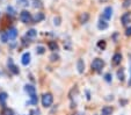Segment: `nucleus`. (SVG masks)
Wrapping results in <instances>:
<instances>
[{
    "instance_id": "nucleus-1",
    "label": "nucleus",
    "mask_w": 131,
    "mask_h": 115,
    "mask_svg": "<svg viewBox=\"0 0 131 115\" xmlns=\"http://www.w3.org/2000/svg\"><path fill=\"white\" fill-rule=\"evenodd\" d=\"M52 102H53V97H52L51 93H45V94L42 95V105H43V107H45V108L50 107V106L52 105Z\"/></svg>"
},
{
    "instance_id": "nucleus-2",
    "label": "nucleus",
    "mask_w": 131,
    "mask_h": 115,
    "mask_svg": "<svg viewBox=\"0 0 131 115\" xmlns=\"http://www.w3.org/2000/svg\"><path fill=\"white\" fill-rule=\"evenodd\" d=\"M20 20L22 21L23 23H30L32 21V16L28 11H22L20 13Z\"/></svg>"
},
{
    "instance_id": "nucleus-3",
    "label": "nucleus",
    "mask_w": 131,
    "mask_h": 115,
    "mask_svg": "<svg viewBox=\"0 0 131 115\" xmlns=\"http://www.w3.org/2000/svg\"><path fill=\"white\" fill-rule=\"evenodd\" d=\"M103 66H104V62L101 58H95V59L92 62V69L95 71H100Z\"/></svg>"
},
{
    "instance_id": "nucleus-4",
    "label": "nucleus",
    "mask_w": 131,
    "mask_h": 115,
    "mask_svg": "<svg viewBox=\"0 0 131 115\" xmlns=\"http://www.w3.org/2000/svg\"><path fill=\"white\" fill-rule=\"evenodd\" d=\"M111 15H113V8H111L110 6H108V7H106L103 9L102 18H103L104 20H109V19H111Z\"/></svg>"
},
{
    "instance_id": "nucleus-5",
    "label": "nucleus",
    "mask_w": 131,
    "mask_h": 115,
    "mask_svg": "<svg viewBox=\"0 0 131 115\" xmlns=\"http://www.w3.org/2000/svg\"><path fill=\"white\" fill-rule=\"evenodd\" d=\"M121 62H122V55L119 53H116L111 58V64L114 66H117V65L121 64Z\"/></svg>"
},
{
    "instance_id": "nucleus-6",
    "label": "nucleus",
    "mask_w": 131,
    "mask_h": 115,
    "mask_svg": "<svg viewBox=\"0 0 131 115\" xmlns=\"http://www.w3.org/2000/svg\"><path fill=\"white\" fill-rule=\"evenodd\" d=\"M130 20H131V14L129 12L124 13V14L121 16V22H122V25H123V26L128 25V23L130 22Z\"/></svg>"
},
{
    "instance_id": "nucleus-7",
    "label": "nucleus",
    "mask_w": 131,
    "mask_h": 115,
    "mask_svg": "<svg viewBox=\"0 0 131 115\" xmlns=\"http://www.w3.org/2000/svg\"><path fill=\"white\" fill-rule=\"evenodd\" d=\"M7 36H8V40H15L17 36L16 28H10V29L7 32Z\"/></svg>"
},
{
    "instance_id": "nucleus-8",
    "label": "nucleus",
    "mask_w": 131,
    "mask_h": 115,
    "mask_svg": "<svg viewBox=\"0 0 131 115\" xmlns=\"http://www.w3.org/2000/svg\"><path fill=\"white\" fill-rule=\"evenodd\" d=\"M8 68H9V70L12 71L14 75H17V73H19V69H17L16 66L14 65V63H13V59H12V58H9V59H8Z\"/></svg>"
},
{
    "instance_id": "nucleus-9",
    "label": "nucleus",
    "mask_w": 131,
    "mask_h": 115,
    "mask_svg": "<svg viewBox=\"0 0 131 115\" xmlns=\"http://www.w3.org/2000/svg\"><path fill=\"white\" fill-rule=\"evenodd\" d=\"M25 91L30 95V97L36 94V88H35L32 85H26L25 86Z\"/></svg>"
},
{
    "instance_id": "nucleus-10",
    "label": "nucleus",
    "mask_w": 131,
    "mask_h": 115,
    "mask_svg": "<svg viewBox=\"0 0 131 115\" xmlns=\"http://www.w3.org/2000/svg\"><path fill=\"white\" fill-rule=\"evenodd\" d=\"M21 63L23 65H28L30 63V54L29 53H25L22 55V58H21Z\"/></svg>"
},
{
    "instance_id": "nucleus-11",
    "label": "nucleus",
    "mask_w": 131,
    "mask_h": 115,
    "mask_svg": "<svg viewBox=\"0 0 131 115\" xmlns=\"http://www.w3.org/2000/svg\"><path fill=\"white\" fill-rule=\"evenodd\" d=\"M89 20V14L88 13H81V14L79 15V22L80 23H86L87 21Z\"/></svg>"
},
{
    "instance_id": "nucleus-12",
    "label": "nucleus",
    "mask_w": 131,
    "mask_h": 115,
    "mask_svg": "<svg viewBox=\"0 0 131 115\" xmlns=\"http://www.w3.org/2000/svg\"><path fill=\"white\" fill-rule=\"evenodd\" d=\"M77 69H78V72H79V73H84V71H85V63H84V60H82V59H78Z\"/></svg>"
},
{
    "instance_id": "nucleus-13",
    "label": "nucleus",
    "mask_w": 131,
    "mask_h": 115,
    "mask_svg": "<svg viewBox=\"0 0 131 115\" xmlns=\"http://www.w3.org/2000/svg\"><path fill=\"white\" fill-rule=\"evenodd\" d=\"M97 28H99L100 30H103V29H107L108 28V22H107L106 20H100L99 23H97Z\"/></svg>"
},
{
    "instance_id": "nucleus-14",
    "label": "nucleus",
    "mask_w": 131,
    "mask_h": 115,
    "mask_svg": "<svg viewBox=\"0 0 131 115\" xmlns=\"http://www.w3.org/2000/svg\"><path fill=\"white\" fill-rule=\"evenodd\" d=\"M26 36H27L28 38H35L37 36V30H35V29H29L27 32V34H26Z\"/></svg>"
},
{
    "instance_id": "nucleus-15",
    "label": "nucleus",
    "mask_w": 131,
    "mask_h": 115,
    "mask_svg": "<svg viewBox=\"0 0 131 115\" xmlns=\"http://www.w3.org/2000/svg\"><path fill=\"white\" fill-rule=\"evenodd\" d=\"M113 114V108L110 106H104L102 108V115H111Z\"/></svg>"
},
{
    "instance_id": "nucleus-16",
    "label": "nucleus",
    "mask_w": 131,
    "mask_h": 115,
    "mask_svg": "<svg viewBox=\"0 0 131 115\" xmlns=\"http://www.w3.org/2000/svg\"><path fill=\"white\" fill-rule=\"evenodd\" d=\"M48 47H49V49L50 50H52V51L58 50V44L54 42V41H50V42L48 43Z\"/></svg>"
},
{
    "instance_id": "nucleus-17",
    "label": "nucleus",
    "mask_w": 131,
    "mask_h": 115,
    "mask_svg": "<svg viewBox=\"0 0 131 115\" xmlns=\"http://www.w3.org/2000/svg\"><path fill=\"white\" fill-rule=\"evenodd\" d=\"M43 19H44V14H43V13H36V15L32 18V20H34L35 22H41Z\"/></svg>"
},
{
    "instance_id": "nucleus-18",
    "label": "nucleus",
    "mask_w": 131,
    "mask_h": 115,
    "mask_svg": "<svg viewBox=\"0 0 131 115\" xmlns=\"http://www.w3.org/2000/svg\"><path fill=\"white\" fill-rule=\"evenodd\" d=\"M6 100H7V93H6V92H1V93H0V102L5 103Z\"/></svg>"
},
{
    "instance_id": "nucleus-19",
    "label": "nucleus",
    "mask_w": 131,
    "mask_h": 115,
    "mask_svg": "<svg viewBox=\"0 0 131 115\" xmlns=\"http://www.w3.org/2000/svg\"><path fill=\"white\" fill-rule=\"evenodd\" d=\"M117 78H118L121 81H123L124 80V70L123 69H121V70L117 71Z\"/></svg>"
},
{
    "instance_id": "nucleus-20",
    "label": "nucleus",
    "mask_w": 131,
    "mask_h": 115,
    "mask_svg": "<svg viewBox=\"0 0 131 115\" xmlns=\"http://www.w3.org/2000/svg\"><path fill=\"white\" fill-rule=\"evenodd\" d=\"M36 53L38 54V55H43V54L45 53V48L42 47V45H38V47L36 48Z\"/></svg>"
},
{
    "instance_id": "nucleus-21",
    "label": "nucleus",
    "mask_w": 131,
    "mask_h": 115,
    "mask_svg": "<svg viewBox=\"0 0 131 115\" xmlns=\"http://www.w3.org/2000/svg\"><path fill=\"white\" fill-rule=\"evenodd\" d=\"M3 115H14V112L12 109H9V108H4Z\"/></svg>"
},
{
    "instance_id": "nucleus-22",
    "label": "nucleus",
    "mask_w": 131,
    "mask_h": 115,
    "mask_svg": "<svg viewBox=\"0 0 131 115\" xmlns=\"http://www.w3.org/2000/svg\"><path fill=\"white\" fill-rule=\"evenodd\" d=\"M29 103H32V105H37V97H36V94H35V95H31V97H30Z\"/></svg>"
},
{
    "instance_id": "nucleus-23",
    "label": "nucleus",
    "mask_w": 131,
    "mask_h": 115,
    "mask_svg": "<svg viewBox=\"0 0 131 115\" xmlns=\"http://www.w3.org/2000/svg\"><path fill=\"white\" fill-rule=\"evenodd\" d=\"M8 41V36H7V33H1V42L6 43Z\"/></svg>"
},
{
    "instance_id": "nucleus-24",
    "label": "nucleus",
    "mask_w": 131,
    "mask_h": 115,
    "mask_svg": "<svg viewBox=\"0 0 131 115\" xmlns=\"http://www.w3.org/2000/svg\"><path fill=\"white\" fill-rule=\"evenodd\" d=\"M97 47H99L100 49H104V48H106V42H104V41H100V42H97Z\"/></svg>"
},
{
    "instance_id": "nucleus-25",
    "label": "nucleus",
    "mask_w": 131,
    "mask_h": 115,
    "mask_svg": "<svg viewBox=\"0 0 131 115\" xmlns=\"http://www.w3.org/2000/svg\"><path fill=\"white\" fill-rule=\"evenodd\" d=\"M111 78H113V77H111L110 73H106V76H104V80H106L107 83H110V81H111Z\"/></svg>"
},
{
    "instance_id": "nucleus-26",
    "label": "nucleus",
    "mask_w": 131,
    "mask_h": 115,
    "mask_svg": "<svg viewBox=\"0 0 131 115\" xmlns=\"http://www.w3.org/2000/svg\"><path fill=\"white\" fill-rule=\"evenodd\" d=\"M57 59H59V56L56 55V54H52L50 56V60H52V62H54V60H57Z\"/></svg>"
},
{
    "instance_id": "nucleus-27",
    "label": "nucleus",
    "mask_w": 131,
    "mask_h": 115,
    "mask_svg": "<svg viewBox=\"0 0 131 115\" xmlns=\"http://www.w3.org/2000/svg\"><path fill=\"white\" fill-rule=\"evenodd\" d=\"M130 5H131V0H124L123 7H129Z\"/></svg>"
},
{
    "instance_id": "nucleus-28",
    "label": "nucleus",
    "mask_w": 131,
    "mask_h": 115,
    "mask_svg": "<svg viewBox=\"0 0 131 115\" xmlns=\"http://www.w3.org/2000/svg\"><path fill=\"white\" fill-rule=\"evenodd\" d=\"M125 35H126V36H131V27L126 28V30H125Z\"/></svg>"
}]
</instances>
